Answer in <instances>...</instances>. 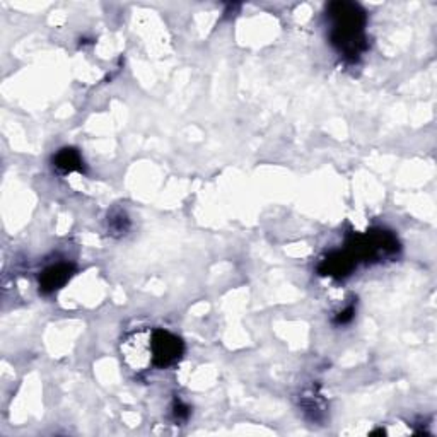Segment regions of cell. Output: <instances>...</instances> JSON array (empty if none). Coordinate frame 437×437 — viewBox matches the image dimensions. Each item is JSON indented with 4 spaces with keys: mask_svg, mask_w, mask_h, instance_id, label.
I'll return each instance as SVG.
<instances>
[{
    "mask_svg": "<svg viewBox=\"0 0 437 437\" xmlns=\"http://www.w3.org/2000/svg\"><path fill=\"white\" fill-rule=\"evenodd\" d=\"M330 43L343 59L355 60L367 50V16L354 2H333L326 7Z\"/></svg>",
    "mask_w": 437,
    "mask_h": 437,
    "instance_id": "1",
    "label": "cell"
},
{
    "mask_svg": "<svg viewBox=\"0 0 437 437\" xmlns=\"http://www.w3.org/2000/svg\"><path fill=\"white\" fill-rule=\"evenodd\" d=\"M125 359L132 367H142L147 364L166 369L173 366L183 355V342L176 335L169 333L166 330H154L149 333L147 345L140 347L139 352L130 350L123 352Z\"/></svg>",
    "mask_w": 437,
    "mask_h": 437,
    "instance_id": "2",
    "label": "cell"
},
{
    "mask_svg": "<svg viewBox=\"0 0 437 437\" xmlns=\"http://www.w3.org/2000/svg\"><path fill=\"white\" fill-rule=\"evenodd\" d=\"M72 275H74V266L68 263H56V265L48 266L39 275V290L44 294L55 293L70 281Z\"/></svg>",
    "mask_w": 437,
    "mask_h": 437,
    "instance_id": "3",
    "label": "cell"
},
{
    "mask_svg": "<svg viewBox=\"0 0 437 437\" xmlns=\"http://www.w3.org/2000/svg\"><path fill=\"white\" fill-rule=\"evenodd\" d=\"M54 168L59 169L60 173L67 175V173H74L84 171V161L80 157V154L72 147H66L62 151L56 152V156L54 157Z\"/></svg>",
    "mask_w": 437,
    "mask_h": 437,
    "instance_id": "4",
    "label": "cell"
},
{
    "mask_svg": "<svg viewBox=\"0 0 437 437\" xmlns=\"http://www.w3.org/2000/svg\"><path fill=\"white\" fill-rule=\"evenodd\" d=\"M108 229L111 230L113 236H123L130 229V218L127 217L123 210H115L108 217Z\"/></svg>",
    "mask_w": 437,
    "mask_h": 437,
    "instance_id": "5",
    "label": "cell"
},
{
    "mask_svg": "<svg viewBox=\"0 0 437 437\" xmlns=\"http://www.w3.org/2000/svg\"><path fill=\"white\" fill-rule=\"evenodd\" d=\"M354 314H355L354 306L345 307V309L340 311L337 316H335V323H337V325H347V323H350L352 319H354Z\"/></svg>",
    "mask_w": 437,
    "mask_h": 437,
    "instance_id": "6",
    "label": "cell"
},
{
    "mask_svg": "<svg viewBox=\"0 0 437 437\" xmlns=\"http://www.w3.org/2000/svg\"><path fill=\"white\" fill-rule=\"evenodd\" d=\"M173 408H175V410H173V412H175V417H176L178 420H185L186 417L190 415L188 407H185V405L181 403V402H175V407H173Z\"/></svg>",
    "mask_w": 437,
    "mask_h": 437,
    "instance_id": "7",
    "label": "cell"
}]
</instances>
